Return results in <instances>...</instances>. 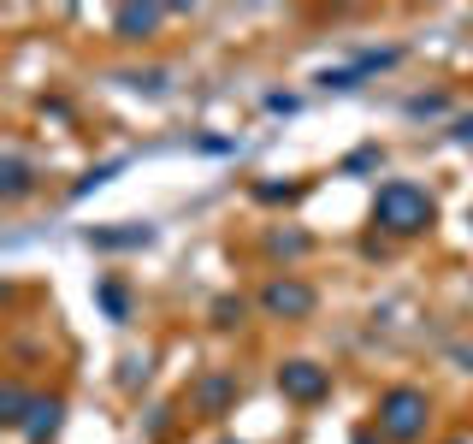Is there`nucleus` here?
Listing matches in <instances>:
<instances>
[{"label":"nucleus","mask_w":473,"mask_h":444,"mask_svg":"<svg viewBox=\"0 0 473 444\" xmlns=\"http://www.w3.org/2000/svg\"><path fill=\"white\" fill-rule=\"evenodd\" d=\"M278 386H285L290 397H320V391H326V373H320L314 361H290V368L278 373Z\"/></svg>","instance_id":"7ed1b4c3"},{"label":"nucleus","mask_w":473,"mask_h":444,"mask_svg":"<svg viewBox=\"0 0 473 444\" xmlns=\"http://www.w3.org/2000/svg\"><path fill=\"white\" fill-rule=\"evenodd\" d=\"M154 18L160 13H136V6H130V13H118V24H125V30H154Z\"/></svg>","instance_id":"39448f33"},{"label":"nucleus","mask_w":473,"mask_h":444,"mask_svg":"<svg viewBox=\"0 0 473 444\" xmlns=\"http://www.w3.org/2000/svg\"><path fill=\"white\" fill-rule=\"evenodd\" d=\"M379 421H385L390 439H415V432L426 427V397H420V391H390V397L379 403Z\"/></svg>","instance_id":"f03ea898"},{"label":"nucleus","mask_w":473,"mask_h":444,"mask_svg":"<svg viewBox=\"0 0 473 444\" xmlns=\"http://www.w3.org/2000/svg\"><path fill=\"white\" fill-rule=\"evenodd\" d=\"M456 137H473V119H468V125H461V130H456Z\"/></svg>","instance_id":"423d86ee"},{"label":"nucleus","mask_w":473,"mask_h":444,"mask_svg":"<svg viewBox=\"0 0 473 444\" xmlns=\"http://www.w3.org/2000/svg\"><path fill=\"white\" fill-rule=\"evenodd\" d=\"M267 308H278V315H308V308H314V290H302V285H273V290H267Z\"/></svg>","instance_id":"20e7f679"},{"label":"nucleus","mask_w":473,"mask_h":444,"mask_svg":"<svg viewBox=\"0 0 473 444\" xmlns=\"http://www.w3.org/2000/svg\"><path fill=\"white\" fill-rule=\"evenodd\" d=\"M373 219L390 231H420V226H432V196L415 184H385L373 201Z\"/></svg>","instance_id":"f257e3e1"}]
</instances>
